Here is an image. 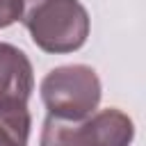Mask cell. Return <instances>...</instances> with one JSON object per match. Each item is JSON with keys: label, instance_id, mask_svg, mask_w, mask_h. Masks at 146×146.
Returning a JSON list of instances; mask_svg holds the SVG:
<instances>
[{"label": "cell", "instance_id": "5b68a950", "mask_svg": "<svg viewBox=\"0 0 146 146\" xmlns=\"http://www.w3.org/2000/svg\"><path fill=\"white\" fill-rule=\"evenodd\" d=\"M32 116L27 103H0V146H27Z\"/></svg>", "mask_w": 146, "mask_h": 146}, {"label": "cell", "instance_id": "3957f363", "mask_svg": "<svg viewBox=\"0 0 146 146\" xmlns=\"http://www.w3.org/2000/svg\"><path fill=\"white\" fill-rule=\"evenodd\" d=\"M135 139L132 119L107 107L80 121L48 116L41 130V146H130Z\"/></svg>", "mask_w": 146, "mask_h": 146}, {"label": "cell", "instance_id": "6da1fadb", "mask_svg": "<svg viewBox=\"0 0 146 146\" xmlns=\"http://www.w3.org/2000/svg\"><path fill=\"white\" fill-rule=\"evenodd\" d=\"M21 21L34 46L50 55H66L82 48L91 27L80 0H30Z\"/></svg>", "mask_w": 146, "mask_h": 146}, {"label": "cell", "instance_id": "8992f818", "mask_svg": "<svg viewBox=\"0 0 146 146\" xmlns=\"http://www.w3.org/2000/svg\"><path fill=\"white\" fill-rule=\"evenodd\" d=\"M25 11V0H0V30L21 21Z\"/></svg>", "mask_w": 146, "mask_h": 146}, {"label": "cell", "instance_id": "277c9868", "mask_svg": "<svg viewBox=\"0 0 146 146\" xmlns=\"http://www.w3.org/2000/svg\"><path fill=\"white\" fill-rule=\"evenodd\" d=\"M34 89V73L27 55L0 41V103H27Z\"/></svg>", "mask_w": 146, "mask_h": 146}, {"label": "cell", "instance_id": "7a4b0ae2", "mask_svg": "<svg viewBox=\"0 0 146 146\" xmlns=\"http://www.w3.org/2000/svg\"><path fill=\"white\" fill-rule=\"evenodd\" d=\"M103 89L96 71L84 64L57 66L41 80V100L48 116L80 121L96 112Z\"/></svg>", "mask_w": 146, "mask_h": 146}]
</instances>
